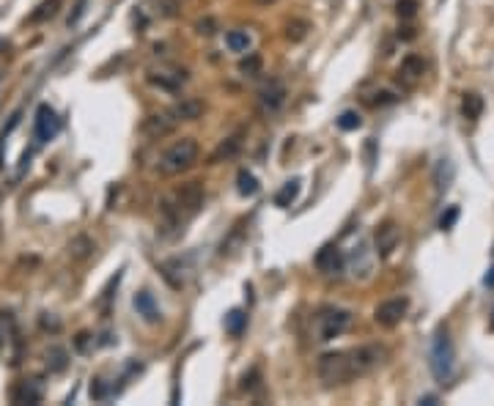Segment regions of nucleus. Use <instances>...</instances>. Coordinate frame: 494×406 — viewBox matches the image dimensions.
<instances>
[{
  "label": "nucleus",
  "mask_w": 494,
  "mask_h": 406,
  "mask_svg": "<svg viewBox=\"0 0 494 406\" xmlns=\"http://www.w3.org/2000/svg\"><path fill=\"white\" fill-rule=\"evenodd\" d=\"M203 198L206 195H203L200 182H187V184L173 189L170 195H165L160 201V225H163V231L179 234L200 212Z\"/></svg>",
  "instance_id": "nucleus-1"
},
{
  "label": "nucleus",
  "mask_w": 494,
  "mask_h": 406,
  "mask_svg": "<svg viewBox=\"0 0 494 406\" xmlns=\"http://www.w3.org/2000/svg\"><path fill=\"white\" fill-rule=\"evenodd\" d=\"M198 151L200 149H198V143L193 137H181V140H176V143H170L165 149L157 168H160L163 176H179V173H184V170H190L195 165Z\"/></svg>",
  "instance_id": "nucleus-2"
},
{
  "label": "nucleus",
  "mask_w": 494,
  "mask_h": 406,
  "mask_svg": "<svg viewBox=\"0 0 494 406\" xmlns=\"http://www.w3.org/2000/svg\"><path fill=\"white\" fill-rule=\"evenodd\" d=\"M352 324V313L343 311V308H322V311L313 316V338L327 344V341H335L338 335H343Z\"/></svg>",
  "instance_id": "nucleus-3"
},
{
  "label": "nucleus",
  "mask_w": 494,
  "mask_h": 406,
  "mask_svg": "<svg viewBox=\"0 0 494 406\" xmlns=\"http://www.w3.org/2000/svg\"><path fill=\"white\" fill-rule=\"evenodd\" d=\"M319 379L327 387H338V384L352 381L355 374H352L349 351H327V354H322L319 357Z\"/></svg>",
  "instance_id": "nucleus-4"
},
{
  "label": "nucleus",
  "mask_w": 494,
  "mask_h": 406,
  "mask_svg": "<svg viewBox=\"0 0 494 406\" xmlns=\"http://www.w3.org/2000/svg\"><path fill=\"white\" fill-rule=\"evenodd\" d=\"M453 365H456V351H453V344L448 338V332H437L434 338V346H431V371H434V379L437 381H448L453 376Z\"/></svg>",
  "instance_id": "nucleus-5"
},
{
  "label": "nucleus",
  "mask_w": 494,
  "mask_h": 406,
  "mask_svg": "<svg viewBox=\"0 0 494 406\" xmlns=\"http://www.w3.org/2000/svg\"><path fill=\"white\" fill-rule=\"evenodd\" d=\"M385 357H387V351L376 344L349 349V363H352V374H355V379H357V376L371 374V371H376V368L385 363Z\"/></svg>",
  "instance_id": "nucleus-6"
},
{
  "label": "nucleus",
  "mask_w": 494,
  "mask_h": 406,
  "mask_svg": "<svg viewBox=\"0 0 494 406\" xmlns=\"http://www.w3.org/2000/svg\"><path fill=\"white\" fill-rule=\"evenodd\" d=\"M146 80H149L151 86H157L160 91L176 94V91H181V86L187 83V69H181V66H157V69H149Z\"/></svg>",
  "instance_id": "nucleus-7"
},
{
  "label": "nucleus",
  "mask_w": 494,
  "mask_h": 406,
  "mask_svg": "<svg viewBox=\"0 0 494 406\" xmlns=\"http://www.w3.org/2000/svg\"><path fill=\"white\" fill-rule=\"evenodd\" d=\"M406 308H409V302H406L404 297H395V299L382 302V305L373 311V318H376V324H379V327L393 330V327L401 324V318L406 316Z\"/></svg>",
  "instance_id": "nucleus-8"
},
{
  "label": "nucleus",
  "mask_w": 494,
  "mask_h": 406,
  "mask_svg": "<svg viewBox=\"0 0 494 406\" xmlns=\"http://www.w3.org/2000/svg\"><path fill=\"white\" fill-rule=\"evenodd\" d=\"M58 129H61V121H58L55 110L50 104H39V110H36V126H33L36 140L47 143V140H53L58 135Z\"/></svg>",
  "instance_id": "nucleus-9"
},
{
  "label": "nucleus",
  "mask_w": 494,
  "mask_h": 406,
  "mask_svg": "<svg viewBox=\"0 0 494 406\" xmlns=\"http://www.w3.org/2000/svg\"><path fill=\"white\" fill-rule=\"evenodd\" d=\"M349 269L355 280H368L373 272V252L368 250V242H360L349 255Z\"/></svg>",
  "instance_id": "nucleus-10"
},
{
  "label": "nucleus",
  "mask_w": 494,
  "mask_h": 406,
  "mask_svg": "<svg viewBox=\"0 0 494 406\" xmlns=\"http://www.w3.org/2000/svg\"><path fill=\"white\" fill-rule=\"evenodd\" d=\"M41 398H44V387L39 379H25V381L14 384V390H11L14 404H41Z\"/></svg>",
  "instance_id": "nucleus-11"
},
{
  "label": "nucleus",
  "mask_w": 494,
  "mask_h": 406,
  "mask_svg": "<svg viewBox=\"0 0 494 406\" xmlns=\"http://www.w3.org/2000/svg\"><path fill=\"white\" fill-rule=\"evenodd\" d=\"M259 102H261L263 113H277V110L283 107V102H286V88H283V83L269 80L261 91H259Z\"/></svg>",
  "instance_id": "nucleus-12"
},
{
  "label": "nucleus",
  "mask_w": 494,
  "mask_h": 406,
  "mask_svg": "<svg viewBox=\"0 0 494 406\" xmlns=\"http://www.w3.org/2000/svg\"><path fill=\"white\" fill-rule=\"evenodd\" d=\"M313 264H316V269L324 272V275H338L346 261H343V252L338 250L335 245H324L322 250L316 252V261H313Z\"/></svg>",
  "instance_id": "nucleus-13"
},
{
  "label": "nucleus",
  "mask_w": 494,
  "mask_h": 406,
  "mask_svg": "<svg viewBox=\"0 0 494 406\" xmlns=\"http://www.w3.org/2000/svg\"><path fill=\"white\" fill-rule=\"evenodd\" d=\"M176 126H179V121L170 116V110H165V113L149 116V119L143 121V132H146L149 137H165V135H170Z\"/></svg>",
  "instance_id": "nucleus-14"
},
{
  "label": "nucleus",
  "mask_w": 494,
  "mask_h": 406,
  "mask_svg": "<svg viewBox=\"0 0 494 406\" xmlns=\"http://www.w3.org/2000/svg\"><path fill=\"white\" fill-rule=\"evenodd\" d=\"M398 239H401V234H398L395 222H385V225H379V228H376V234H373V242H376V252H379L382 258H387V255H390V252L395 250Z\"/></svg>",
  "instance_id": "nucleus-15"
},
{
  "label": "nucleus",
  "mask_w": 494,
  "mask_h": 406,
  "mask_svg": "<svg viewBox=\"0 0 494 406\" xmlns=\"http://www.w3.org/2000/svg\"><path fill=\"white\" fill-rule=\"evenodd\" d=\"M423 72H426V63L420 55H406L404 61H401V69H398V80H404V86H418V80L423 77Z\"/></svg>",
  "instance_id": "nucleus-16"
},
{
  "label": "nucleus",
  "mask_w": 494,
  "mask_h": 406,
  "mask_svg": "<svg viewBox=\"0 0 494 406\" xmlns=\"http://www.w3.org/2000/svg\"><path fill=\"white\" fill-rule=\"evenodd\" d=\"M200 113H203V102L200 99H193V96H187V99H181V102H176L173 107H170V116L181 124V121H195L200 119Z\"/></svg>",
  "instance_id": "nucleus-17"
},
{
  "label": "nucleus",
  "mask_w": 494,
  "mask_h": 406,
  "mask_svg": "<svg viewBox=\"0 0 494 406\" xmlns=\"http://www.w3.org/2000/svg\"><path fill=\"white\" fill-rule=\"evenodd\" d=\"M132 302H135V311H137V316H143V321L157 324V321L163 318V313H160L157 302H154V297H151L149 291H137Z\"/></svg>",
  "instance_id": "nucleus-18"
},
{
  "label": "nucleus",
  "mask_w": 494,
  "mask_h": 406,
  "mask_svg": "<svg viewBox=\"0 0 494 406\" xmlns=\"http://www.w3.org/2000/svg\"><path fill=\"white\" fill-rule=\"evenodd\" d=\"M239 149H242V132L231 135V137H226V140L217 146V151L212 154V165H217V162H223V159H233V156L239 154Z\"/></svg>",
  "instance_id": "nucleus-19"
},
{
  "label": "nucleus",
  "mask_w": 494,
  "mask_h": 406,
  "mask_svg": "<svg viewBox=\"0 0 494 406\" xmlns=\"http://www.w3.org/2000/svg\"><path fill=\"white\" fill-rule=\"evenodd\" d=\"M453 176H456L453 162H451V159H439L437 168H434V184H437V189L445 192V189L453 184Z\"/></svg>",
  "instance_id": "nucleus-20"
},
{
  "label": "nucleus",
  "mask_w": 494,
  "mask_h": 406,
  "mask_svg": "<svg viewBox=\"0 0 494 406\" xmlns=\"http://www.w3.org/2000/svg\"><path fill=\"white\" fill-rule=\"evenodd\" d=\"M461 113H464V119L478 121L481 113H483V99L478 94H464V99H461Z\"/></svg>",
  "instance_id": "nucleus-21"
},
{
  "label": "nucleus",
  "mask_w": 494,
  "mask_h": 406,
  "mask_svg": "<svg viewBox=\"0 0 494 406\" xmlns=\"http://www.w3.org/2000/svg\"><path fill=\"white\" fill-rule=\"evenodd\" d=\"M66 365H69V354H66V349H61V346H50V349H47V368H50L53 374H61V371H66Z\"/></svg>",
  "instance_id": "nucleus-22"
},
{
  "label": "nucleus",
  "mask_w": 494,
  "mask_h": 406,
  "mask_svg": "<svg viewBox=\"0 0 494 406\" xmlns=\"http://www.w3.org/2000/svg\"><path fill=\"white\" fill-rule=\"evenodd\" d=\"M245 324H247V316L239 311V308L228 311V316H226V332H228L231 338H239L245 332Z\"/></svg>",
  "instance_id": "nucleus-23"
},
{
  "label": "nucleus",
  "mask_w": 494,
  "mask_h": 406,
  "mask_svg": "<svg viewBox=\"0 0 494 406\" xmlns=\"http://www.w3.org/2000/svg\"><path fill=\"white\" fill-rule=\"evenodd\" d=\"M236 189H239V195H256V192H259V179H256L250 170H239V176H236Z\"/></svg>",
  "instance_id": "nucleus-24"
},
{
  "label": "nucleus",
  "mask_w": 494,
  "mask_h": 406,
  "mask_svg": "<svg viewBox=\"0 0 494 406\" xmlns=\"http://www.w3.org/2000/svg\"><path fill=\"white\" fill-rule=\"evenodd\" d=\"M226 44H228L231 53H247L250 50V36L245 31H231L226 36Z\"/></svg>",
  "instance_id": "nucleus-25"
},
{
  "label": "nucleus",
  "mask_w": 494,
  "mask_h": 406,
  "mask_svg": "<svg viewBox=\"0 0 494 406\" xmlns=\"http://www.w3.org/2000/svg\"><path fill=\"white\" fill-rule=\"evenodd\" d=\"M94 250V242L88 239V236H77V239H71V245H69V252H71V258H77V261H83V258H88Z\"/></svg>",
  "instance_id": "nucleus-26"
},
{
  "label": "nucleus",
  "mask_w": 494,
  "mask_h": 406,
  "mask_svg": "<svg viewBox=\"0 0 494 406\" xmlns=\"http://www.w3.org/2000/svg\"><path fill=\"white\" fill-rule=\"evenodd\" d=\"M58 6H61V0H44L36 11L31 14V22H44V20H53L55 17V11H58Z\"/></svg>",
  "instance_id": "nucleus-27"
},
{
  "label": "nucleus",
  "mask_w": 494,
  "mask_h": 406,
  "mask_svg": "<svg viewBox=\"0 0 494 406\" xmlns=\"http://www.w3.org/2000/svg\"><path fill=\"white\" fill-rule=\"evenodd\" d=\"M296 195H299V182L294 179V182H286V187H283L280 192H277V195H275V203L286 209V206H291V203H294Z\"/></svg>",
  "instance_id": "nucleus-28"
},
{
  "label": "nucleus",
  "mask_w": 494,
  "mask_h": 406,
  "mask_svg": "<svg viewBox=\"0 0 494 406\" xmlns=\"http://www.w3.org/2000/svg\"><path fill=\"white\" fill-rule=\"evenodd\" d=\"M239 72L247 74V77H256V74L261 72V58H259L256 53H247V58L239 61Z\"/></svg>",
  "instance_id": "nucleus-29"
},
{
  "label": "nucleus",
  "mask_w": 494,
  "mask_h": 406,
  "mask_svg": "<svg viewBox=\"0 0 494 406\" xmlns=\"http://www.w3.org/2000/svg\"><path fill=\"white\" fill-rule=\"evenodd\" d=\"M362 119L355 113V110H346V113H341L338 116V126L343 129V132H352V129H360Z\"/></svg>",
  "instance_id": "nucleus-30"
},
{
  "label": "nucleus",
  "mask_w": 494,
  "mask_h": 406,
  "mask_svg": "<svg viewBox=\"0 0 494 406\" xmlns=\"http://www.w3.org/2000/svg\"><path fill=\"white\" fill-rule=\"evenodd\" d=\"M11 330H14V318H11V313L0 311V349H3L6 341L11 338Z\"/></svg>",
  "instance_id": "nucleus-31"
},
{
  "label": "nucleus",
  "mask_w": 494,
  "mask_h": 406,
  "mask_svg": "<svg viewBox=\"0 0 494 406\" xmlns=\"http://www.w3.org/2000/svg\"><path fill=\"white\" fill-rule=\"evenodd\" d=\"M395 11L401 20H412L418 14V0H398L395 3Z\"/></svg>",
  "instance_id": "nucleus-32"
},
{
  "label": "nucleus",
  "mask_w": 494,
  "mask_h": 406,
  "mask_svg": "<svg viewBox=\"0 0 494 406\" xmlns=\"http://www.w3.org/2000/svg\"><path fill=\"white\" fill-rule=\"evenodd\" d=\"M456 219H459V206H451V209L439 217V228H442V231H451V228L456 225Z\"/></svg>",
  "instance_id": "nucleus-33"
},
{
  "label": "nucleus",
  "mask_w": 494,
  "mask_h": 406,
  "mask_svg": "<svg viewBox=\"0 0 494 406\" xmlns=\"http://www.w3.org/2000/svg\"><path fill=\"white\" fill-rule=\"evenodd\" d=\"M195 31L200 33V36H214V33H217V22H214L212 17H206V20H198Z\"/></svg>",
  "instance_id": "nucleus-34"
},
{
  "label": "nucleus",
  "mask_w": 494,
  "mask_h": 406,
  "mask_svg": "<svg viewBox=\"0 0 494 406\" xmlns=\"http://www.w3.org/2000/svg\"><path fill=\"white\" fill-rule=\"evenodd\" d=\"M398 96L390 94V91H376L373 94V99H368V104H373V107H379V104H390V102H395Z\"/></svg>",
  "instance_id": "nucleus-35"
},
{
  "label": "nucleus",
  "mask_w": 494,
  "mask_h": 406,
  "mask_svg": "<svg viewBox=\"0 0 494 406\" xmlns=\"http://www.w3.org/2000/svg\"><path fill=\"white\" fill-rule=\"evenodd\" d=\"M305 33H308V25H305V22H291L286 36H289L291 41H299V39H305Z\"/></svg>",
  "instance_id": "nucleus-36"
},
{
  "label": "nucleus",
  "mask_w": 494,
  "mask_h": 406,
  "mask_svg": "<svg viewBox=\"0 0 494 406\" xmlns=\"http://www.w3.org/2000/svg\"><path fill=\"white\" fill-rule=\"evenodd\" d=\"M91 398H94V401H104V398H107V387H104L102 379H94V381H91Z\"/></svg>",
  "instance_id": "nucleus-37"
},
{
  "label": "nucleus",
  "mask_w": 494,
  "mask_h": 406,
  "mask_svg": "<svg viewBox=\"0 0 494 406\" xmlns=\"http://www.w3.org/2000/svg\"><path fill=\"white\" fill-rule=\"evenodd\" d=\"M256 384H259V371L253 368L250 376L245 374V379H242V390H256Z\"/></svg>",
  "instance_id": "nucleus-38"
},
{
  "label": "nucleus",
  "mask_w": 494,
  "mask_h": 406,
  "mask_svg": "<svg viewBox=\"0 0 494 406\" xmlns=\"http://www.w3.org/2000/svg\"><path fill=\"white\" fill-rule=\"evenodd\" d=\"M83 11H85V0H77V6H74V14L69 17V25H77V22H80V17H83Z\"/></svg>",
  "instance_id": "nucleus-39"
},
{
  "label": "nucleus",
  "mask_w": 494,
  "mask_h": 406,
  "mask_svg": "<svg viewBox=\"0 0 494 406\" xmlns=\"http://www.w3.org/2000/svg\"><path fill=\"white\" fill-rule=\"evenodd\" d=\"M47 316H50V313H41V327H44V330H53V332H58V330H61V324H58L55 318H47Z\"/></svg>",
  "instance_id": "nucleus-40"
},
{
  "label": "nucleus",
  "mask_w": 494,
  "mask_h": 406,
  "mask_svg": "<svg viewBox=\"0 0 494 406\" xmlns=\"http://www.w3.org/2000/svg\"><path fill=\"white\" fill-rule=\"evenodd\" d=\"M483 283H486V285H489V288H494V266H492V269H489V275H486V278H483Z\"/></svg>",
  "instance_id": "nucleus-41"
},
{
  "label": "nucleus",
  "mask_w": 494,
  "mask_h": 406,
  "mask_svg": "<svg viewBox=\"0 0 494 406\" xmlns=\"http://www.w3.org/2000/svg\"><path fill=\"white\" fill-rule=\"evenodd\" d=\"M420 404H423V406H434V404H437V398H434V395H426V398H420Z\"/></svg>",
  "instance_id": "nucleus-42"
},
{
  "label": "nucleus",
  "mask_w": 494,
  "mask_h": 406,
  "mask_svg": "<svg viewBox=\"0 0 494 406\" xmlns=\"http://www.w3.org/2000/svg\"><path fill=\"white\" fill-rule=\"evenodd\" d=\"M256 6H272V3H277V0H253Z\"/></svg>",
  "instance_id": "nucleus-43"
},
{
  "label": "nucleus",
  "mask_w": 494,
  "mask_h": 406,
  "mask_svg": "<svg viewBox=\"0 0 494 406\" xmlns=\"http://www.w3.org/2000/svg\"><path fill=\"white\" fill-rule=\"evenodd\" d=\"M492 330H494V318H492Z\"/></svg>",
  "instance_id": "nucleus-44"
}]
</instances>
